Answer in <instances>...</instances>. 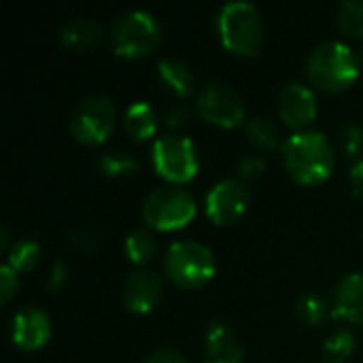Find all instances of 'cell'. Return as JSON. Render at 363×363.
<instances>
[{
  "instance_id": "obj_29",
  "label": "cell",
  "mask_w": 363,
  "mask_h": 363,
  "mask_svg": "<svg viewBox=\"0 0 363 363\" xmlns=\"http://www.w3.org/2000/svg\"><path fill=\"white\" fill-rule=\"evenodd\" d=\"M194 111L187 104H172L164 115V125L170 130H183L191 123Z\"/></svg>"
},
{
  "instance_id": "obj_27",
  "label": "cell",
  "mask_w": 363,
  "mask_h": 363,
  "mask_svg": "<svg viewBox=\"0 0 363 363\" xmlns=\"http://www.w3.org/2000/svg\"><path fill=\"white\" fill-rule=\"evenodd\" d=\"M338 140L347 157H357L363 149V130L353 121H345L338 128Z\"/></svg>"
},
{
  "instance_id": "obj_30",
  "label": "cell",
  "mask_w": 363,
  "mask_h": 363,
  "mask_svg": "<svg viewBox=\"0 0 363 363\" xmlns=\"http://www.w3.org/2000/svg\"><path fill=\"white\" fill-rule=\"evenodd\" d=\"M17 287H19L17 272L4 264V266L0 268V302L6 304V302L17 294Z\"/></svg>"
},
{
  "instance_id": "obj_1",
  "label": "cell",
  "mask_w": 363,
  "mask_h": 363,
  "mask_svg": "<svg viewBox=\"0 0 363 363\" xmlns=\"http://www.w3.org/2000/svg\"><path fill=\"white\" fill-rule=\"evenodd\" d=\"M283 164L296 183L315 187L330 179L336 164V151L325 134L302 130L283 143Z\"/></svg>"
},
{
  "instance_id": "obj_31",
  "label": "cell",
  "mask_w": 363,
  "mask_h": 363,
  "mask_svg": "<svg viewBox=\"0 0 363 363\" xmlns=\"http://www.w3.org/2000/svg\"><path fill=\"white\" fill-rule=\"evenodd\" d=\"M68 279H70V268H68V264L55 262V264L51 266V270H49V277H47V287H49V291H60V289H64V285L68 283Z\"/></svg>"
},
{
  "instance_id": "obj_17",
  "label": "cell",
  "mask_w": 363,
  "mask_h": 363,
  "mask_svg": "<svg viewBox=\"0 0 363 363\" xmlns=\"http://www.w3.org/2000/svg\"><path fill=\"white\" fill-rule=\"evenodd\" d=\"M157 74L160 81L177 96V98H187L194 91V72L189 68V64H185L183 60L177 57H164L157 64Z\"/></svg>"
},
{
  "instance_id": "obj_18",
  "label": "cell",
  "mask_w": 363,
  "mask_h": 363,
  "mask_svg": "<svg viewBox=\"0 0 363 363\" xmlns=\"http://www.w3.org/2000/svg\"><path fill=\"white\" fill-rule=\"evenodd\" d=\"M121 123L128 136H132L134 140H149L157 130V115L149 102L140 100L125 108Z\"/></svg>"
},
{
  "instance_id": "obj_4",
  "label": "cell",
  "mask_w": 363,
  "mask_h": 363,
  "mask_svg": "<svg viewBox=\"0 0 363 363\" xmlns=\"http://www.w3.org/2000/svg\"><path fill=\"white\" fill-rule=\"evenodd\" d=\"M164 270L177 287L200 289L213 281L217 264L213 251L202 242L179 240L170 245L164 259Z\"/></svg>"
},
{
  "instance_id": "obj_8",
  "label": "cell",
  "mask_w": 363,
  "mask_h": 363,
  "mask_svg": "<svg viewBox=\"0 0 363 363\" xmlns=\"http://www.w3.org/2000/svg\"><path fill=\"white\" fill-rule=\"evenodd\" d=\"M117 111L108 96L83 98L70 115V134L81 145H102L115 130Z\"/></svg>"
},
{
  "instance_id": "obj_2",
  "label": "cell",
  "mask_w": 363,
  "mask_h": 363,
  "mask_svg": "<svg viewBox=\"0 0 363 363\" xmlns=\"http://www.w3.org/2000/svg\"><path fill=\"white\" fill-rule=\"evenodd\" d=\"M306 72L315 87L336 94L357 81L359 62L349 45L340 40H328L313 49L306 62Z\"/></svg>"
},
{
  "instance_id": "obj_33",
  "label": "cell",
  "mask_w": 363,
  "mask_h": 363,
  "mask_svg": "<svg viewBox=\"0 0 363 363\" xmlns=\"http://www.w3.org/2000/svg\"><path fill=\"white\" fill-rule=\"evenodd\" d=\"M349 185H351V191L355 198L363 200V160L355 162L351 166V172H349Z\"/></svg>"
},
{
  "instance_id": "obj_7",
  "label": "cell",
  "mask_w": 363,
  "mask_h": 363,
  "mask_svg": "<svg viewBox=\"0 0 363 363\" xmlns=\"http://www.w3.org/2000/svg\"><path fill=\"white\" fill-rule=\"evenodd\" d=\"M162 38L157 19L147 11H130L121 15L111 32L113 49L119 57L138 60L149 55Z\"/></svg>"
},
{
  "instance_id": "obj_9",
  "label": "cell",
  "mask_w": 363,
  "mask_h": 363,
  "mask_svg": "<svg viewBox=\"0 0 363 363\" xmlns=\"http://www.w3.org/2000/svg\"><path fill=\"white\" fill-rule=\"evenodd\" d=\"M196 113L204 121L217 128L232 130L245 121V102L234 87L223 83H213L200 91L196 102Z\"/></svg>"
},
{
  "instance_id": "obj_3",
  "label": "cell",
  "mask_w": 363,
  "mask_h": 363,
  "mask_svg": "<svg viewBox=\"0 0 363 363\" xmlns=\"http://www.w3.org/2000/svg\"><path fill=\"white\" fill-rule=\"evenodd\" d=\"M223 47L236 55H257L264 45V19L251 2H228L217 17Z\"/></svg>"
},
{
  "instance_id": "obj_15",
  "label": "cell",
  "mask_w": 363,
  "mask_h": 363,
  "mask_svg": "<svg viewBox=\"0 0 363 363\" xmlns=\"http://www.w3.org/2000/svg\"><path fill=\"white\" fill-rule=\"evenodd\" d=\"M332 315L336 319L363 325V272H353L340 281Z\"/></svg>"
},
{
  "instance_id": "obj_24",
  "label": "cell",
  "mask_w": 363,
  "mask_h": 363,
  "mask_svg": "<svg viewBox=\"0 0 363 363\" xmlns=\"http://www.w3.org/2000/svg\"><path fill=\"white\" fill-rule=\"evenodd\" d=\"M355 338L351 332L340 330L323 342V357L328 363H347L355 353Z\"/></svg>"
},
{
  "instance_id": "obj_12",
  "label": "cell",
  "mask_w": 363,
  "mask_h": 363,
  "mask_svg": "<svg viewBox=\"0 0 363 363\" xmlns=\"http://www.w3.org/2000/svg\"><path fill=\"white\" fill-rule=\"evenodd\" d=\"M317 96L311 87L302 83H287L279 94V115L281 119L302 132V128L311 125L317 117Z\"/></svg>"
},
{
  "instance_id": "obj_32",
  "label": "cell",
  "mask_w": 363,
  "mask_h": 363,
  "mask_svg": "<svg viewBox=\"0 0 363 363\" xmlns=\"http://www.w3.org/2000/svg\"><path fill=\"white\" fill-rule=\"evenodd\" d=\"M145 363H187V362H185V357H183L179 351L162 347V349L151 351V353L147 355Z\"/></svg>"
},
{
  "instance_id": "obj_34",
  "label": "cell",
  "mask_w": 363,
  "mask_h": 363,
  "mask_svg": "<svg viewBox=\"0 0 363 363\" xmlns=\"http://www.w3.org/2000/svg\"><path fill=\"white\" fill-rule=\"evenodd\" d=\"M206 363H215V362H206Z\"/></svg>"
},
{
  "instance_id": "obj_21",
  "label": "cell",
  "mask_w": 363,
  "mask_h": 363,
  "mask_svg": "<svg viewBox=\"0 0 363 363\" xmlns=\"http://www.w3.org/2000/svg\"><path fill=\"white\" fill-rule=\"evenodd\" d=\"M98 168L104 177L111 179H128L138 172V162L128 151H106L98 160Z\"/></svg>"
},
{
  "instance_id": "obj_23",
  "label": "cell",
  "mask_w": 363,
  "mask_h": 363,
  "mask_svg": "<svg viewBox=\"0 0 363 363\" xmlns=\"http://www.w3.org/2000/svg\"><path fill=\"white\" fill-rule=\"evenodd\" d=\"M68 247L83 255H94L104 245V232L98 225H81L72 230L66 238Z\"/></svg>"
},
{
  "instance_id": "obj_11",
  "label": "cell",
  "mask_w": 363,
  "mask_h": 363,
  "mask_svg": "<svg viewBox=\"0 0 363 363\" xmlns=\"http://www.w3.org/2000/svg\"><path fill=\"white\" fill-rule=\"evenodd\" d=\"M51 319L40 308L19 311L11 321V342L23 353L43 349L51 338Z\"/></svg>"
},
{
  "instance_id": "obj_20",
  "label": "cell",
  "mask_w": 363,
  "mask_h": 363,
  "mask_svg": "<svg viewBox=\"0 0 363 363\" xmlns=\"http://www.w3.org/2000/svg\"><path fill=\"white\" fill-rule=\"evenodd\" d=\"M330 304L323 296L319 294H304L300 296V300L296 302V317L300 323L308 325V328H317L321 325L328 315H330Z\"/></svg>"
},
{
  "instance_id": "obj_13",
  "label": "cell",
  "mask_w": 363,
  "mask_h": 363,
  "mask_svg": "<svg viewBox=\"0 0 363 363\" xmlns=\"http://www.w3.org/2000/svg\"><path fill=\"white\" fill-rule=\"evenodd\" d=\"M162 279L151 270H136L132 272L121 289V302L123 306L134 315H147L151 313L160 300H162Z\"/></svg>"
},
{
  "instance_id": "obj_10",
  "label": "cell",
  "mask_w": 363,
  "mask_h": 363,
  "mask_svg": "<svg viewBox=\"0 0 363 363\" xmlns=\"http://www.w3.org/2000/svg\"><path fill=\"white\" fill-rule=\"evenodd\" d=\"M206 217L215 225H232L247 213L249 191L236 179L219 181L206 194Z\"/></svg>"
},
{
  "instance_id": "obj_6",
  "label": "cell",
  "mask_w": 363,
  "mask_h": 363,
  "mask_svg": "<svg viewBox=\"0 0 363 363\" xmlns=\"http://www.w3.org/2000/svg\"><path fill=\"white\" fill-rule=\"evenodd\" d=\"M151 160L155 172L168 181V185H185L189 183L200 168L198 151L191 138L183 134H164L153 143Z\"/></svg>"
},
{
  "instance_id": "obj_22",
  "label": "cell",
  "mask_w": 363,
  "mask_h": 363,
  "mask_svg": "<svg viewBox=\"0 0 363 363\" xmlns=\"http://www.w3.org/2000/svg\"><path fill=\"white\" fill-rule=\"evenodd\" d=\"M40 259V245L32 238L17 240L9 251H6V266L13 268L17 274L19 272H30Z\"/></svg>"
},
{
  "instance_id": "obj_14",
  "label": "cell",
  "mask_w": 363,
  "mask_h": 363,
  "mask_svg": "<svg viewBox=\"0 0 363 363\" xmlns=\"http://www.w3.org/2000/svg\"><path fill=\"white\" fill-rule=\"evenodd\" d=\"M204 345H206V353H208V362L215 363H240L245 349L238 340V336L234 334V330L223 323V321H215L206 328L204 334Z\"/></svg>"
},
{
  "instance_id": "obj_5",
  "label": "cell",
  "mask_w": 363,
  "mask_h": 363,
  "mask_svg": "<svg viewBox=\"0 0 363 363\" xmlns=\"http://www.w3.org/2000/svg\"><path fill=\"white\" fill-rule=\"evenodd\" d=\"M198 213L194 196L179 187L166 185L153 189L143 202V219L157 232H177L187 228Z\"/></svg>"
},
{
  "instance_id": "obj_28",
  "label": "cell",
  "mask_w": 363,
  "mask_h": 363,
  "mask_svg": "<svg viewBox=\"0 0 363 363\" xmlns=\"http://www.w3.org/2000/svg\"><path fill=\"white\" fill-rule=\"evenodd\" d=\"M264 170H266V162L259 153L242 155L238 162V177L242 181H255L264 174Z\"/></svg>"
},
{
  "instance_id": "obj_16",
  "label": "cell",
  "mask_w": 363,
  "mask_h": 363,
  "mask_svg": "<svg viewBox=\"0 0 363 363\" xmlns=\"http://www.w3.org/2000/svg\"><path fill=\"white\" fill-rule=\"evenodd\" d=\"M102 36H104V28L91 19H74L60 30L62 45L68 49H74V51L96 47L102 40Z\"/></svg>"
},
{
  "instance_id": "obj_26",
  "label": "cell",
  "mask_w": 363,
  "mask_h": 363,
  "mask_svg": "<svg viewBox=\"0 0 363 363\" xmlns=\"http://www.w3.org/2000/svg\"><path fill=\"white\" fill-rule=\"evenodd\" d=\"M247 136H249V140L255 147H259L264 151L274 149L277 143H279V130H277V125L268 117H253V119H249Z\"/></svg>"
},
{
  "instance_id": "obj_25",
  "label": "cell",
  "mask_w": 363,
  "mask_h": 363,
  "mask_svg": "<svg viewBox=\"0 0 363 363\" xmlns=\"http://www.w3.org/2000/svg\"><path fill=\"white\" fill-rule=\"evenodd\" d=\"M338 28L349 38H363V2L347 0L338 9Z\"/></svg>"
},
{
  "instance_id": "obj_19",
  "label": "cell",
  "mask_w": 363,
  "mask_h": 363,
  "mask_svg": "<svg viewBox=\"0 0 363 363\" xmlns=\"http://www.w3.org/2000/svg\"><path fill=\"white\" fill-rule=\"evenodd\" d=\"M125 255L134 266H145L149 264L155 253H157V242L151 232L147 230H134L125 238Z\"/></svg>"
}]
</instances>
